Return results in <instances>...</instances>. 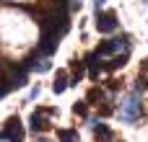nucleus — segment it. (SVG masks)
Masks as SVG:
<instances>
[{
	"label": "nucleus",
	"instance_id": "nucleus-13",
	"mask_svg": "<svg viewBox=\"0 0 148 142\" xmlns=\"http://www.w3.org/2000/svg\"><path fill=\"white\" fill-rule=\"evenodd\" d=\"M49 67H52V65H49V62H39V65H36V72H47V70H49Z\"/></svg>",
	"mask_w": 148,
	"mask_h": 142
},
{
	"label": "nucleus",
	"instance_id": "nucleus-2",
	"mask_svg": "<svg viewBox=\"0 0 148 142\" xmlns=\"http://www.w3.org/2000/svg\"><path fill=\"white\" fill-rule=\"evenodd\" d=\"M0 140H5V142H21L23 140V127H21L18 116H10L5 122V129H0Z\"/></svg>",
	"mask_w": 148,
	"mask_h": 142
},
{
	"label": "nucleus",
	"instance_id": "nucleus-5",
	"mask_svg": "<svg viewBox=\"0 0 148 142\" xmlns=\"http://www.w3.org/2000/svg\"><path fill=\"white\" fill-rule=\"evenodd\" d=\"M91 127H94V135H96V140H99V142H112V129H109L107 124L94 122Z\"/></svg>",
	"mask_w": 148,
	"mask_h": 142
},
{
	"label": "nucleus",
	"instance_id": "nucleus-7",
	"mask_svg": "<svg viewBox=\"0 0 148 142\" xmlns=\"http://www.w3.org/2000/svg\"><path fill=\"white\" fill-rule=\"evenodd\" d=\"M68 85H70V83H68V72H65V70H57L55 83H52V91H55V93H62Z\"/></svg>",
	"mask_w": 148,
	"mask_h": 142
},
{
	"label": "nucleus",
	"instance_id": "nucleus-10",
	"mask_svg": "<svg viewBox=\"0 0 148 142\" xmlns=\"http://www.w3.org/2000/svg\"><path fill=\"white\" fill-rule=\"evenodd\" d=\"M83 70H86V60H75V62H73V75H75V83H78V78L83 75Z\"/></svg>",
	"mask_w": 148,
	"mask_h": 142
},
{
	"label": "nucleus",
	"instance_id": "nucleus-1",
	"mask_svg": "<svg viewBox=\"0 0 148 142\" xmlns=\"http://www.w3.org/2000/svg\"><path fill=\"white\" fill-rule=\"evenodd\" d=\"M140 93H130L127 98H125V103H122V109H120V119L122 122H135L138 119V114H140Z\"/></svg>",
	"mask_w": 148,
	"mask_h": 142
},
{
	"label": "nucleus",
	"instance_id": "nucleus-14",
	"mask_svg": "<svg viewBox=\"0 0 148 142\" xmlns=\"http://www.w3.org/2000/svg\"><path fill=\"white\" fill-rule=\"evenodd\" d=\"M94 3H96V10H99V8L104 5V0H94Z\"/></svg>",
	"mask_w": 148,
	"mask_h": 142
},
{
	"label": "nucleus",
	"instance_id": "nucleus-9",
	"mask_svg": "<svg viewBox=\"0 0 148 142\" xmlns=\"http://www.w3.org/2000/svg\"><path fill=\"white\" fill-rule=\"evenodd\" d=\"M31 129H34V132H44V129H47V122L42 119V114H39V111H34V114H31Z\"/></svg>",
	"mask_w": 148,
	"mask_h": 142
},
{
	"label": "nucleus",
	"instance_id": "nucleus-11",
	"mask_svg": "<svg viewBox=\"0 0 148 142\" xmlns=\"http://www.w3.org/2000/svg\"><path fill=\"white\" fill-rule=\"evenodd\" d=\"M73 111H75L78 116H86V114H88V109H86V103H83V101H78V103H73Z\"/></svg>",
	"mask_w": 148,
	"mask_h": 142
},
{
	"label": "nucleus",
	"instance_id": "nucleus-15",
	"mask_svg": "<svg viewBox=\"0 0 148 142\" xmlns=\"http://www.w3.org/2000/svg\"><path fill=\"white\" fill-rule=\"evenodd\" d=\"M120 142H125V140H120Z\"/></svg>",
	"mask_w": 148,
	"mask_h": 142
},
{
	"label": "nucleus",
	"instance_id": "nucleus-6",
	"mask_svg": "<svg viewBox=\"0 0 148 142\" xmlns=\"http://www.w3.org/2000/svg\"><path fill=\"white\" fill-rule=\"evenodd\" d=\"M125 62H127V52H125V54H120V57H112L109 62H101V70H107V72H114V70H120Z\"/></svg>",
	"mask_w": 148,
	"mask_h": 142
},
{
	"label": "nucleus",
	"instance_id": "nucleus-12",
	"mask_svg": "<svg viewBox=\"0 0 148 142\" xmlns=\"http://www.w3.org/2000/svg\"><path fill=\"white\" fill-rule=\"evenodd\" d=\"M99 96H101V91H99V88H91V91H88V101H96Z\"/></svg>",
	"mask_w": 148,
	"mask_h": 142
},
{
	"label": "nucleus",
	"instance_id": "nucleus-4",
	"mask_svg": "<svg viewBox=\"0 0 148 142\" xmlns=\"http://www.w3.org/2000/svg\"><path fill=\"white\" fill-rule=\"evenodd\" d=\"M120 47H125V49H127V36H122V39H109V41L99 44V47L94 49V54H96V57H104V54H112V52H117Z\"/></svg>",
	"mask_w": 148,
	"mask_h": 142
},
{
	"label": "nucleus",
	"instance_id": "nucleus-8",
	"mask_svg": "<svg viewBox=\"0 0 148 142\" xmlns=\"http://www.w3.org/2000/svg\"><path fill=\"white\" fill-rule=\"evenodd\" d=\"M60 142H78V129H57Z\"/></svg>",
	"mask_w": 148,
	"mask_h": 142
},
{
	"label": "nucleus",
	"instance_id": "nucleus-3",
	"mask_svg": "<svg viewBox=\"0 0 148 142\" xmlns=\"http://www.w3.org/2000/svg\"><path fill=\"white\" fill-rule=\"evenodd\" d=\"M96 28L101 31V34H112V31H117V13L114 10H96Z\"/></svg>",
	"mask_w": 148,
	"mask_h": 142
}]
</instances>
